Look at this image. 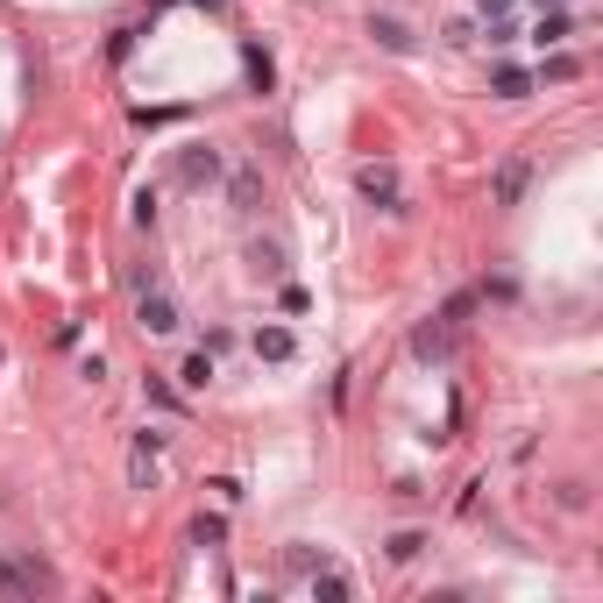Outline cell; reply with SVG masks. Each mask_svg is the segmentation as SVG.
Instances as JSON below:
<instances>
[{
    "instance_id": "6da1fadb",
    "label": "cell",
    "mask_w": 603,
    "mask_h": 603,
    "mask_svg": "<svg viewBox=\"0 0 603 603\" xmlns=\"http://www.w3.org/2000/svg\"><path fill=\"white\" fill-rule=\"evenodd\" d=\"M0 589H36V575H22V568H8V561H0Z\"/></svg>"
}]
</instances>
